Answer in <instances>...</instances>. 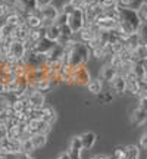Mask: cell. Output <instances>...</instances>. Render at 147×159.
I'll list each match as a JSON object with an SVG mask.
<instances>
[{
	"label": "cell",
	"mask_w": 147,
	"mask_h": 159,
	"mask_svg": "<svg viewBox=\"0 0 147 159\" xmlns=\"http://www.w3.org/2000/svg\"><path fill=\"white\" fill-rule=\"evenodd\" d=\"M85 16H84V9H74L72 13L68 18V25L72 30L74 34H78L81 30L85 27Z\"/></svg>",
	"instance_id": "1"
},
{
	"label": "cell",
	"mask_w": 147,
	"mask_h": 159,
	"mask_svg": "<svg viewBox=\"0 0 147 159\" xmlns=\"http://www.w3.org/2000/svg\"><path fill=\"white\" fill-rule=\"evenodd\" d=\"M38 15H40V18L43 19V27L47 28V27H50L51 24L56 22L57 16H59V7H56V6H53V5L40 7Z\"/></svg>",
	"instance_id": "2"
},
{
	"label": "cell",
	"mask_w": 147,
	"mask_h": 159,
	"mask_svg": "<svg viewBox=\"0 0 147 159\" xmlns=\"http://www.w3.org/2000/svg\"><path fill=\"white\" fill-rule=\"evenodd\" d=\"M27 130L31 133V134H47L51 130V125L49 122H46L43 119H29L27 122Z\"/></svg>",
	"instance_id": "3"
},
{
	"label": "cell",
	"mask_w": 147,
	"mask_h": 159,
	"mask_svg": "<svg viewBox=\"0 0 147 159\" xmlns=\"http://www.w3.org/2000/svg\"><path fill=\"white\" fill-rule=\"evenodd\" d=\"M90 80L91 75L88 72V69L85 66H79V68L72 71V77H71V81H69V85H87Z\"/></svg>",
	"instance_id": "4"
},
{
	"label": "cell",
	"mask_w": 147,
	"mask_h": 159,
	"mask_svg": "<svg viewBox=\"0 0 147 159\" xmlns=\"http://www.w3.org/2000/svg\"><path fill=\"white\" fill-rule=\"evenodd\" d=\"M118 24H119V21H116V19H113V18H110L103 13V15H100V16L96 19L94 27H96L99 31H113V30H116Z\"/></svg>",
	"instance_id": "5"
},
{
	"label": "cell",
	"mask_w": 147,
	"mask_h": 159,
	"mask_svg": "<svg viewBox=\"0 0 147 159\" xmlns=\"http://www.w3.org/2000/svg\"><path fill=\"white\" fill-rule=\"evenodd\" d=\"M97 34H99V30L94 27V24H85L84 28L75 35H77V39H78L79 41H82V43H85V44H88V43H91L93 40L96 39Z\"/></svg>",
	"instance_id": "6"
},
{
	"label": "cell",
	"mask_w": 147,
	"mask_h": 159,
	"mask_svg": "<svg viewBox=\"0 0 147 159\" xmlns=\"http://www.w3.org/2000/svg\"><path fill=\"white\" fill-rule=\"evenodd\" d=\"M21 146H22L21 140H15L11 137L0 140V150L6 153H21Z\"/></svg>",
	"instance_id": "7"
},
{
	"label": "cell",
	"mask_w": 147,
	"mask_h": 159,
	"mask_svg": "<svg viewBox=\"0 0 147 159\" xmlns=\"http://www.w3.org/2000/svg\"><path fill=\"white\" fill-rule=\"evenodd\" d=\"M27 53H28V49H27V46H25V41H12L11 44V50H9V56H12L15 61L18 59H22V57L27 56ZM7 56V55H6Z\"/></svg>",
	"instance_id": "8"
},
{
	"label": "cell",
	"mask_w": 147,
	"mask_h": 159,
	"mask_svg": "<svg viewBox=\"0 0 147 159\" xmlns=\"http://www.w3.org/2000/svg\"><path fill=\"white\" fill-rule=\"evenodd\" d=\"M56 46V43L55 41H51V40H49L47 37H44V39H41L37 43V44H34V47H33V50L35 52V53H38V55H49L50 53V50Z\"/></svg>",
	"instance_id": "9"
},
{
	"label": "cell",
	"mask_w": 147,
	"mask_h": 159,
	"mask_svg": "<svg viewBox=\"0 0 147 159\" xmlns=\"http://www.w3.org/2000/svg\"><path fill=\"white\" fill-rule=\"evenodd\" d=\"M109 85H110V90H112L115 94H124L125 91H127V80H125L124 75L118 74L112 80V83Z\"/></svg>",
	"instance_id": "10"
},
{
	"label": "cell",
	"mask_w": 147,
	"mask_h": 159,
	"mask_svg": "<svg viewBox=\"0 0 147 159\" xmlns=\"http://www.w3.org/2000/svg\"><path fill=\"white\" fill-rule=\"evenodd\" d=\"M116 75H118V71L113 68L112 65H109V63L106 62L102 66V69H100V77H99V78L102 80V81H105V83L110 84V83H112V80L115 78Z\"/></svg>",
	"instance_id": "11"
},
{
	"label": "cell",
	"mask_w": 147,
	"mask_h": 159,
	"mask_svg": "<svg viewBox=\"0 0 147 159\" xmlns=\"http://www.w3.org/2000/svg\"><path fill=\"white\" fill-rule=\"evenodd\" d=\"M24 18H25V25L29 30H35L43 27V19L40 18L38 12H35V13H25Z\"/></svg>",
	"instance_id": "12"
},
{
	"label": "cell",
	"mask_w": 147,
	"mask_h": 159,
	"mask_svg": "<svg viewBox=\"0 0 147 159\" xmlns=\"http://www.w3.org/2000/svg\"><path fill=\"white\" fill-rule=\"evenodd\" d=\"M5 24L11 25L12 28H16V27H19V25H24V24H25V18H24L22 15L16 13V12H11V13L6 15Z\"/></svg>",
	"instance_id": "13"
},
{
	"label": "cell",
	"mask_w": 147,
	"mask_h": 159,
	"mask_svg": "<svg viewBox=\"0 0 147 159\" xmlns=\"http://www.w3.org/2000/svg\"><path fill=\"white\" fill-rule=\"evenodd\" d=\"M79 139H81L82 149H84V150H90V149L94 146V143H96L97 136H96V133H93V131H87L84 134H81Z\"/></svg>",
	"instance_id": "14"
},
{
	"label": "cell",
	"mask_w": 147,
	"mask_h": 159,
	"mask_svg": "<svg viewBox=\"0 0 147 159\" xmlns=\"http://www.w3.org/2000/svg\"><path fill=\"white\" fill-rule=\"evenodd\" d=\"M29 31H31V30H29L25 24H24V25H19V27H16V28H13L12 39L15 40V41H25V40L28 39Z\"/></svg>",
	"instance_id": "15"
},
{
	"label": "cell",
	"mask_w": 147,
	"mask_h": 159,
	"mask_svg": "<svg viewBox=\"0 0 147 159\" xmlns=\"http://www.w3.org/2000/svg\"><path fill=\"white\" fill-rule=\"evenodd\" d=\"M146 116H147V112L146 111H143L137 106L132 112H131V122L134 125H144L146 122Z\"/></svg>",
	"instance_id": "16"
},
{
	"label": "cell",
	"mask_w": 147,
	"mask_h": 159,
	"mask_svg": "<svg viewBox=\"0 0 147 159\" xmlns=\"http://www.w3.org/2000/svg\"><path fill=\"white\" fill-rule=\"evenodd\" d=\"M85 87H87V90L90 91L91 94L97 96V94H100L103 91V81L100 78H91Z\"/></svg>",
	"instance_id": "17"
},
{
	"label": "cell",
	"mask_w": 147,
	"mask_h": 159,
	"mask_svg": "<svg viewBox=\"0 0 147 159\" xmlns=\"http://www.w3.org/2000/svg\"><path fill=\"white\" fill-rule=\"evenodd\" d=\"M46 37L49 40H51V41L57 43L60 40V27L57 24H51L50 27L46 28Z\"/></svg>",
	"instance_id": "18"
},
{
	"label": "cell",
	"mask_w": 147,
	"mask_h": 159,
	"mask_svg": "<svg viewBox=\"0 0 147 159\" xmlns=\"http://www.w3.org/2000/svg\"><path fill=\"white\" fill-rule=\"evenodd\" d=\"M56 118H57L56 111L51 108V106L46 105L44 108H43V121H46V122H49L50 125H53L55 121H56Z\"/></svg>",
	"instance_id": "19"
},
{
	"label": "cell",
	"mask_w": 147,
	"mask_h": 159,
	"mask_svg": "<svg viewBox=\"0 0 147 159\" xmlns=\"http://www.w3.org/2000/svg\"><path fill=\"white\" fill-rule=\"evenodd\" d=\"M138 44H140L138 35H137V33H134V34H130L128 37H127V40H125V43H124V47L127 49V50L134 52L137 47H138Z\"/></svg>",
	"instance_id": "20"
},
{
	"label": "cell",
	"mask_w": 147,
	"mask_h": 159,
	"mask_svg": "<svg viewBox=\"0 0 147 159\" xmlns=\"http://www.w3.org/2000/svg\"><path fill=\"white\" fill-rule=\"evenodd\" d=\"M113 99H115V93L112 90L102 91L100 94H97V102L100 105H109V103L113 102Z\"/></svg>",
	"instance_id": "21"
},
{
	"label": "cell",
	"mask_w": 147,
	"mask_h": 159,
	"mask_svg": "<svg viewBox=\"0 0 147 159\" xmlns=\"http://www.w3.org/2000/svg\"><path fill=\"white\" fill-rule=\"evenodd\" d=\"M132 56H134V62H141L147 59V46L138 44V47L132 52Z\"/></svg>",
	"instance_id": "22"
},
{
	"label": "cell",
	"mask_w": 147,
	"mask_h": 159,
	"mask_svg": "<svg viewBox=\"0 0 147 159\" xmlns=\"http://www.w3.org/2000/svg\"><path fill=\"white\" fill-rule=\"evenodd\" d=\"M140 158V149L136 144L125 146V159H138Z\"/></svg>",
	"instance_id": "23"
},
{
	"label": "cell",
	"mask_w": 147,
	"mask_h": 159,
	"mask_svg": "<svg viewBox=\"0 0 147 159\" xmlns=\"http://www.w3.org/2000/svg\"><path fill=\"white\" fill-rule=\"evenodd\" d=\"M31 142H33V144H34L35 149L44 148L46 143H47V134H33Z\"/></svg>",
	"instance_id": "24"
},
{
	"label": "cell",
	"mask_w": 147,
	"mask_h": 159,
	"mask_svg": "<svg viewBox=\"0 0 147 159\" xmlns=\"http://www.w3.org/2000/svg\"><path fill=\"white\" fill-rule=\"evenodd\" d=\"M137 35H138L140 44L147 46V22L140 24V27H138V30H137Z\"/></svg>",
	"instance_id": "25"
},
{
	"label": "cell",
	"mask_w": 147,
	"mask_h": 159,
	"mask_svg": "<svg viewBox=\"0 0 147 159\" xmlns=\"http://www.w3.org/2000/svg\"><path fill=\"white\" fill-rule=\"evenodd\" d=\"M34 87H35V90L41 91V93H44V94L53 89V85H51V83H50V80L49 78H44V80H41V81H38V83H35Z\"/></svg>",
	"instance_id": "26"
},
{
	"label": "cell",
	"mask_w": 147,
	"mask_h": 159,
	"mask_svg": "<svg viewBox=\"0 0 147 159\" xmlns=\"http://www.w3.org/2000/svg\"><path fill=\"white\" fill-rule=\"evenodd\" d=\"M12 33H13V28L7 24H3L0 25V37L3 40H13L12 39Z\"/></svg>",
	"instance_id": "27"
},
{
	"label": "cell",
	"mask_w": 147,
	"mask_h": 159,
	"mask_svg": "<svg viewBox=\"0 0 147 159\" xmlns=\"http://www.w3.org/2000/svg\"><path fill=\"white\" fill-rule=\"evenodd\" d=\"M34 150H37V149L34 148V144H33V142H31V139H29V140H24L22 146H21V152H22V153H33Z\"/></svg>",
	"instance_id": "28"
},
{
	"label": "cell",
	"mask_w": 147,
	"mask_h": 159,
	"mask_svg": "<svg viewBox=\"0 0 147 159\" xmlns=\"http://www.w3.org/2000/svg\"><path fill=\"white\" fill-rule=\"evenodd\" d=\"M113 159H125V146H116L113 149Z\"/></svg>",
	"instance_id": "29"
},
{
	"label": "cell",
	"mask_w": 147,
	"mask_h": 159,
	"mask_svg": "<svg viewBox=\"0 0 147 159\" xmlns=\"http://www.w3.org/2000/svg\"><path fill=\"white\" fill-rule=\"evenodd\" d=\"M105 11H108V9H113V7H116L118 6V0H102V3H100Z\"/></svg>",
	"instance_id": "30"
},
{
	"label": "cell",
	"mask_w": 147,
	"mask_h": 159,
	"mask_svg": "<svg viewBox=\"0 0 147 159\" xmlns=\"http://www.w3.org/2000/svg\"><path fill=\"white\" fill-rule=\"evenodd\" d=\"M140 109L146 111L147 112V96H143V97H138V105H137Z\"/></svg>",
	"instance_id": "31"
},
{
	"label": "cell",
	"mask_w": 147,
	"mask_h": 159,
	"mask_svg": "<svg viewBox=\"0 0 147 159\" xmlns=\"http://www.w3.org/2000/svg\"><path fill=\"white\" fill-rule=\"evenodd\" d=\"M140 146H141L143 149H147V130L144 131L141 134V137H140Z\"/></svg>",
	"instance_id": "32"
},
{
	"label": "cell",
	"mask_w": 147,
	"mask_h": 159,
	"mask_svg": "<svg viewBox=\"0 0 147 159\" xmlns=\"http://www.w3.org/2000/svg\"><path fill=\"white\" fill-rule=\"evenodd\" d=\"M7 137V127L6 125H0V140H3Z\"/></svg>",
	"instance_id": "33"
},
{
	"label": "cell",
	"mask_w": 147,
	"mask_h": 159,
	"mask_svg": "<svg viewBox=\"0 0 147 159\" xmlns=\"http://www.w3.org/2000/svg\"><path fill=\"white\" fill-rule=\"evenodd\" d=\"M35 2H37L38 7H44V6H49L53 3V0H35Z\"/></svg>",
	"instance_id": "34"
},
{
	"label": "cell",
	"mask_w": 147,
	"mask_h": 159,
	"mask_svg": "<svg viewBox=\"0 0 147 159\" xmlns=\"http://www.w3.org/2000/svg\"><path fill=\"white\" fill-rule=\"evenodd\" d=\"M19 159H34L33 158V153H19Z\"/></svg>",
	"instance_id": "35"
},
{
	"label": "cell",
	"mask_w": 147,
	"mask_h": 159,
	"mask_svg": "<svg viewBox=\"0 0 147 159\" xmlns=\"http://www.w3.org/2000/svg\"><path fill=\"white\" fill-rule=\"evenodd\" d=\"M57 159H71V155H69V152H63V153L59 155Z\"/></svg>",
	"instance_id": "36"
},
{
	"label": "cell",
	"mask_w": 147,
	"mask_h": 159,
	"mask_svg": "<svg viewBox=\"0 0 147 159\" xmlns=\"http://www.w3.org/2000/svg\"><path fill=\"white\" fill-rule=\"evenodd\" d=\"M141 65L144 66V69H146V74H147V59H144V61H141Z\"/></svg>",
	"instance_id": "37"
},
{
	"label": "cell",
	"mask_w": 147,
	"mask_h": 159,
	"mask_svg": "<svg viewBox=\"0 0 147 159\" xmlns=\"http://www.w3.org/2000/svg\"><path fill=\"white\" fill-rule=\"evenodd\" d=\"M144 125H147V116H146V122H144Z\"/></svg>",
	"instance_id": "38"
},
{
	"label": "cell",
	"mask_w": 147,
	"mask_h": 159,
	"mask_svg": "<svg viewBox=\"0 0 147 159\" xmlns=\"http://www.w3.org/2000/svg\"><path fill=\"white\" fill-rule=\"evenodd\" d=\"M146 130H147V128H146Z\"/></svg>",
	"instance_id": "39"
}]
</instances>
